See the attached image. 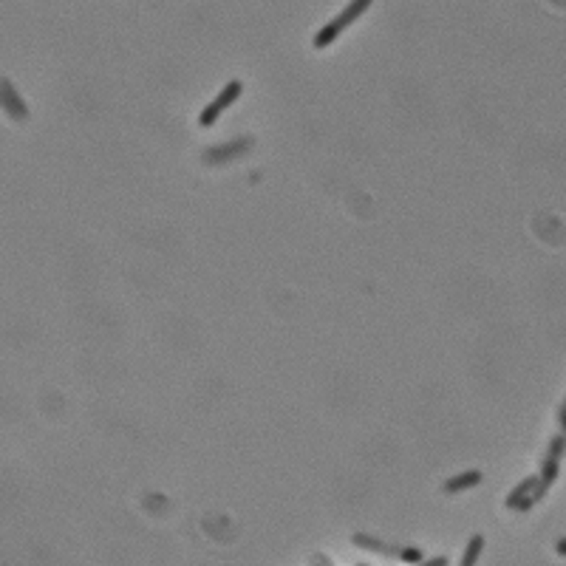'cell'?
<instances>
[{
  "instance_id": "6da1fadb",
  "label": "cell",
  "mask_w": 566,
  "mask_h": 566,
  "mask_svg": "<svg viewBox=\"0 0 566 566\" xmlns=\"http://www.w3.org/2000/svg\"><path fill=\"white\" fill-rule=\"evenodd\" d=\"M366 9H371V3H368V0H360V3H348L346 6V12L343 15H337L332 23H326L323 28H320V32L314 35V48H326V46H332L337 37H340V32H346V28L357 20V17H360Z\"/></svg>"
},
{
  "instance_id": "7a4b0ae2",
  "label": "cell",
  "mask_w": 566,
  "mask_h": 566,
  "mask_svg": "<svg viewBox=\"0 0 566 566\" xmlns=\"http://www.w3.org/2000/svg\"><path fill=\"white\" fill-rule=\"evenodd\" d=\"M241 94H244V82H241V79H232V82L224 88V91H221V94H218V97H216L210 105H207V108L201 111L198 122H201L204 128H213V125L218 122V116H221V113H224V111H227V108H229V105H232L238 97H241Z\"/></svg>"
},
{
  "instance_id": "3957f363",
  "label": "cell",
  "mask_w": 566,
  "mask_h": 566,
  "mask_svg": "<svg viewBox=\"0 0 566 566\" xmlns=\"http://www.w3.org/2000/svg\"><path fill=\"white\" fill-rule=\"evenodd\" d=\"M0 108H3L6 116L15 119V122H26L28 119V105L23 102V97L15 91V85L6 77H0Z\"/></svg>"
},
{
  "instance_id": "277c9868",
  "label": "cell",
  "mask_w": 566,
  "mask_h": 566,
  "mask_svg": "<svg viewBox=\"0 0 566 566\" xmlns=\"http://www.w3.org/2000/svg\"><path fill=\"white\" fill-rule=\"evenodd\" d=\"M249 144H252V139L247 136V139H235V142L221 144V147H210V151L204 153V164H221V162H232L235 156L247 153V151H249Z\"/></svg>"
},
{
  "instance_id": "5b68a950",
  "label": "cell",
  "mask_w": 566,
  "mask_h": 566,
  "mask_svg": "<svg viewBox=\"0 0 566 566\" xmlns=\"http://www.w3.org/2000/svg\"><path fill=\"white\" fill-rule=\"evenodd\" d=\"M351 544H354V547H360V549L379 552V555H385V558H397V555H399V549H397V547L385 544V541H379V538H371V535H363V532L351 535Z\"/></svg>"
},
{
  "instance_id": "8992f818",
  "label": "cell",
  "mask_w": 566,
  "mask_h": 566,
  "mask_svg": "<svg viewBox=\"0 0 566 566\" xmlns=\"http://www.w3.org/2000/svg\"><path fill=\"white\" fill-rule=\"evenodd\" d=\"M482 470H464L459 475H453V479L444 482V493H462V490H470L475 484H482Z\"/></svg>"
},
{
  "instance_id": "52a82bcc",
  "label": "cell",
  "mask_w": 566,
  "mask_h": 566,
  "mask_svg": "<svg viewBox=\"0 0 566 566\" xmlns=\"http://www.w3.org/2000/svg\"><path fill=\"white\" fill-rule=\"evenodd\" d=\"M538 484V475H527V479L521 484H516V490L507 496V501H504V507L507 510H516L518 507V501H524L527 496H532V487Z\"/></svg>"
},
{
  "instance_id": "ba28073f",
  "label": "cell",
  "mask_w": 566,
  "mask_h": 566,
  "mask_svg": "<svg viewBox=\"0 0 566 566\" xmlns=\"http://www.w3.org/2000/svg\"><path fill=\"white\" fill-rule=\"evenodd\" d=\"M482 552H484V535L475 532L473 538L467 541V547H464V555H462L459 566H475V563H479V558H482Z\"/></svg>"
},
{
  "instance_id": "9c48e42d",
  "label": "cell",
  "mask_w": 566,
  "mask_h": 566,
  "mask_svg": "<svg viewBox=\"0 0 566 566\" xmlns=\"http://www.w3.org/2000/svg\"><path fill=\"white\" fill-rule=\"evenodd\" d=\"M566 453V436L560 433V436H552L549 439V448H547V459H558L560 462V456Z\"/></svg>"
},
{
  "instance_id": "30bf717a",
  "label": "cell",
  "mask_w": 566,
  "mask_h": 566,
  "mask_svg": "<svg viewBox=\"0 0 566 566\" xmlns=\"http://www.w3.org/2000/svg\"><path fill=\"white\" fill-rule=\"evenodd\" d=\"M397 558L405 560V563H411V566H416V563H422V560H425V552H422V549H416V547H402Z\"/></svg>"
},
{
  "instance_id": "8fae6325",
  "label": "cell",
  "mask_w": 566,
  "mask_h": 566,
  "mask_svg": "<svg viewBox=\"0 0 566 566\" xmlns=\"http://www.w3.org/2000/svg\"><path fill=\"white\" fill-rule=\"evenodd\" d=\"M416 566H448V555H436V558L422 560V563H416Z\"/></svg>"
},
{
  "instance_id": "7c38bea8",
  "label": "cell",
  "mask_w": 566,
  "mask_h": 566,
  "mask_svg": "<svg viewBox=\"0 0 566 566\" xmlns=\"http://www.w3.org/2000/svg\"><path fill=\"white\" fill-rule=\"evenodd\" d=\"M532 504H535V498H532V496H527L524 501H518V507H516V510H518V513H527V510L532 507Z\"/></svg>"
},
{
  "instance_id": "4fadbf2b",
  "label": "cell",
  "mask_w": 566,
  "mask_h": 566,
  "mask_svg": "<svg viewBox=\"0 0 566 566\" xmlns=\"http://www.w3.org/2000/svg\"><path fill=\"white\" fill-rule=\"evenodd\" d=\"M558 422H560V428H563V436H566V405H560V411H558Z\"/></svg>"
},
{
  "instance_id": "5bb4252c",
  "label": "cell",
  "mask_w": 566,
  "mask_h": 566,
  "mask_svg": "<svg viewBox=\"0 0 566 566\" xmlns=\"http://www.w3.org/2000/svg\"><path fill=\"white\" fill-rule=\"evenodd\" d=\"M558 552H560V555H566V538H560V541H558Z\"/></svg>"
},
{
  "instance_id": "9a60e30c",
  "label": "cell",
  "mask_w": 566,
  "mask_h": 566,
  "mask_svg": "<svg viewBox=\"0 0 566 566\" xmlns=\"http://www.w3.org/2000/svg\"><path fill=\"white\" fill-rule=\"evenodd\" d=\"M360 566H368V563H360Z\"/></svg>"
},
{
  "instance_id": "2e32d148",
  "label": "cell",
  "mask_w": 566,
  "mask_h": 566,
  "mask_svg": "<svg viewBox=\"0 0 566 566\" xmlns=\"http://www.w3.org/2000/svg\"><path fill=\"white\" fill-rule=\"evenodd\" d=\"M563 405H566V399H563Z\"/></svg>"
}]
</instances>
